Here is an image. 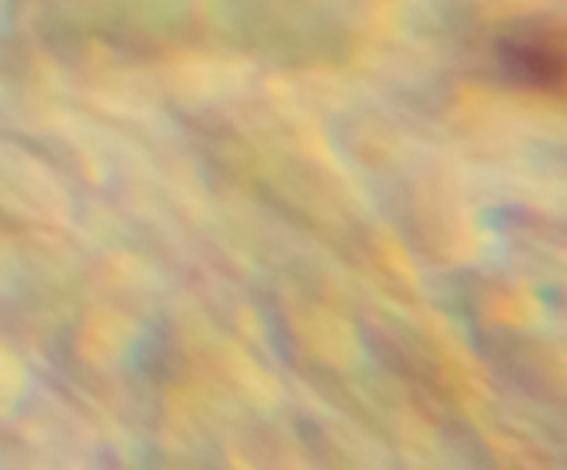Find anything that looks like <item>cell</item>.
I'll use <instances>...</instances> for the list:
<instances>
[{
	"mask_svg": "<svg viewBox=\"0 0 567 470\" xmlns=\"http://www.w3.org/2000/svg\"><path fill=\"white\" fill-rule=\"evenodd\" d=\"M502 61L509 75L529 88L559 92L565 77L563 36L548 28H526L518 36H509L502 48Z\"/></svg>",
	"mask_w": 567,
	"mask_h": 470,
	"instance_id": "1",
	"label": "cell"
}]
</instances>
